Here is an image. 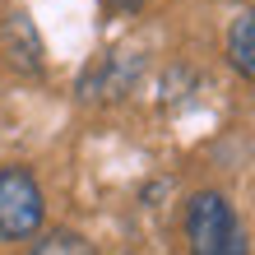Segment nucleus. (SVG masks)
I'll return each mask as SVG.
<instances>
[{"label": "nucleus", "instance_id": "f257e3e1", "mask_svg": "<svg viewBox=\"0 0 255 255\" xmlns=\"http://www.w3.org/2000/svg\"><path fill=\"white\" fill-rule=\"evenodd\" d=\"M186 242H190V255H246V237H242V223H237L228 195H218V190L190 195Z\"/></svg>", "mask_w": 255, "mask_h": 255}, {"label": "nucleus", "instance_id": "f03ea898", "mask_svg": "<svg viewBox=\"0 0 255 255\" xmlns=\"http://www.w3.org/2000/svg\"><path fill=\"white\" fill-rule=\"evenodd\" d=\"M47 218L42 186L28 167H0V242H28Z\"/></svg>", "mask_w": 255, "mask_h": 255}, {"label": "nucleus", "instance_id": "7ed1b4c3", "mask_svg": "<svg viewBox=\"0 0 255 255\" xmlns=\"http://www.w3.org/2000/svg\"><path fill=\"white\" fill-rule=\"evenodd\" d=\"M0 42H5V56L23 74H37L42 70V42H37V28L28 14H9L5 28H0Z\"/></svg>", "mask_w": 255, "mask_h": 255}, {"label": "nucleus", "instance_id": "20e7f679", "mask_svg": "<svg viewBox=\"0 0 255 255\" xmlns=\"http://www.w3.org/2000/svg\"><path fill=\"white\" fill-rule=\"evenodd\" d=\"M228 61L255 84V9L237 14V23H232V33H228Z\"/></svg>", "mask_w": 255, "mask_h": 255}, {"label": "nucleus", "instance_id": "39448f33", "mask_svg": "<svg viewBox=\"0 0 255 255\" xmlns=\"http://www.w3.org/2000/svg\"><path fill=\"white\" fill-rule=\"evenodd\" d=\"M28 255H93V242L70 228H56V232H42Z\"/></svg>", "mask_w": 255, "mask_h": 255}, {"label": "nucleus", "instance_id": "423d86ee", "mask_svg": "<svg viewBox=\"0 0 255 255\" xmlns=\"http://www.w3.org/2000/svg\"><path fill=\"white\" fill-rule=\"evenodd\" d=\"M112 5H121V9H134V5H139V0H112Z\"/></svg>", "mask_w": 255, "mask_h": 255}]
</instances>
